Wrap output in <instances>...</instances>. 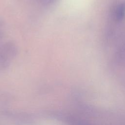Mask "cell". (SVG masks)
Returning <instances> with one entry per match:
<instances>
[]
</instances>
